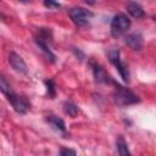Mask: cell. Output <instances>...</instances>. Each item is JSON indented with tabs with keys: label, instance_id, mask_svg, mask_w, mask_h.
<instances>
[{
	"label": "cell",
	"instance_id": "6da1fadb",
	"mask_svg": "<svg viewBox=\"0 0 156 156\" xmlns=\"http://www.w3.org/2000/svg\"><path fill=\"white\" fill-rule=\"evenodd\" d=\"M112 84H115V87H116V89L112 93V100L117 106H129V105L140 102V98L135 93L129 90L128 88L119 85L115 80Z\"/></svg>",
	"mask_w": 156,
	"mask_h": 156
},
{
	"label": "cell",
	"instance_id": "2e32d148",
	"mask_svg": "<svg viewBox=\"0 0 156 156\" xmlns=\"http://www.w3.org/2000/svg\"><path fill=\"white\" fill-rule=\"evenodd\" d=\"M44 5H45V7H49V9H60L61 7V4L57 0H44Z\"/></svg>",
	"mask_w": 156,
	"mask_h": 156
},
{
	"label": "cell",
	"instance_id": "8fae6325",
	"mask_svg": "<svg viewBox=\"0 0 156 156\" xmlns=\"http://www.w3.org/2000/svg\"><path fill=\"white\" fill-rule=\"evenodd\" d=\"M112 65L117 68V71H118L121 78L123 79V82H124V83H128V82H129V69H128L127 63L123 62L121 58H118V60H116L115 62H112Z\"/></svg>",
	"mask_w": 156,
	"mask_h": 156
},
{
	"label": "cell",
	"instance_id": "9a60e30c",
	"mask_svg": "<svg viewBox=\"0 0 156 156\" xmlns=\"http://www.w3.org/2000/svg\"><path fill=\"white\" fill-rule=\"evenodd\" d=\"M0 90H1V93H2L5 96H9L10 94L13 93V90L11 89V85L7 83V80H6V78H5L4 76L0 77Z\"/></svg>",
	"mask_w": 156,
	"mask_h": 156
},
{
	"label": "cell",
	"instance_id": "30bf717a",
	"mask_svg": "<svg viewBox=\"0 0 156 156\" xmlns=\"http://www.w3.org/2000/svg\"><path fill=\"white\" fill-rule=\"evenodd\" d=\"M34 41H35V44L39 46V49L41 50V52L44 54L45 58H46L49 62L54 63V62L56 61V56H55V54L50 50V48H49L48 43H46V41H44V40H41V39H39V38H35V39H34Z\"/></svg>",
	"mask_w": 156,
	"mask_h": 156
},
{
	"label": "cell",
	"instance_id": "7a4b0ae2",
	"mask_svg": "<svg viewBox=\"0 0 156 156\" xmlns=\"http://www.w3.org/2000/svg\"><path fill=\"white\" fill-rule=\"evenodd\" d=\"M130 24H132V22L126 13H117L111 20V26H110L111 35L113 38H118V37L123 35L130 28Z\"/></svg>",
	"mask_w": 156,
	"mask_h": 156
},
{
	"label": "cell",
	"instance_id": "ba28073f",
	"mask_svg": "<svg viewBox=\"0 0 156 156\" xmlns=\"http://www.w3.org/2000/svg\"><path fill=\"white\" fill-rule=\"evenodd\" d=\"M46 122L52 127V129L66 135V124L62 118H60L55 115H49V116H46Z\"/></svg>",
	"mask_w": 156,
	"mask_h": 156
},
{
	"label": "cell",
	"instance_id": "4fadbf2b",
	"mask_svg": "<svg viewBox=\"0 0 156 156\" xmlns=\"http://www.w3.org/2000/svg\"><path fill=\"white\" fill-rule=\"evenodd\" d=\"M116 146H117V152L121 155V156H124V155H129L130 151L128 149V144L127 141L123 139V136H119L116 141Z\"/></svg>",
	"mask_w": 156,
	"mask_h": 156
},
{
	"label": "cell",
	"instance_id": "277c9868",
	"mask_svg": "<svg viewBox=\"0 0 156 156\" xmlns=\"http://www.w3.org/2000/svg\"><path fill=\"white\" fill-rule=\"evenodd\" d=\"M6 99L12 105L13 110L20 115H26L30 108V102L26 96H18L15 93H12L9 96H6Z\"/></svg>",
	"mask_w": 156,
	"mask_h": 156
},
{
	"label": "cell",
	"instance_id": "ffe728a7",
	"mask_svg": "<svg viewBox=\"0 0 156 156\" xmlns=\"http://www.w3.org/2000/svg\"><path fill=\"white\" fill-rule=\"evenodd\" d=\"M18 1H21V2H24V4H26V2H29L30 0H18Z\"/></svg>",
	"mask_w": 156,
	"mask_h": 156
},
{
	"label": "cell",
	"instance_id": "ac0fdd59",
	"mask_svg": "<svg viewBox=\"0 0 156 156\" xmlns=\"http://www.w3.org/2000/svg\"><path fill=\"white\" fill-rule=\"evenodd\" d=\"M72 51H73V52L76 54V56H77V57L79 58V60H83V58H84V54H83V52H82V51H80L79 49L77 50L76 48H73V49H72Z\"/></svg>",
	"mask_w": 156,
	"mask_h": 156
},
{
	"label": "cell",
	"instance_id": "d6986e66",
	"mask_svg": "<svg viewBox=\"0 0 156 156\" xmlns=\"http://www.w3.org/2000/svg\"><path fill=\"white\" fill-rule=\"evenodd\" d=\"M84 1H85V2L88 4V5H94L96 0H84Z\"/></svg>",
	"mask_w": 156,
	"mask_h": 156
},
{
	"label": "cell",
	"instance_id": "7c38bea8",
	"mask_svg": "<svg viewBox=\"0 0 156 156\" xmlns=\"http://www.w3.org/2000/svg\"><path fill=\"white\" fill-rule=\"evenodd\" d=\"M63 111H65V113L68 115L69 117L74 118V117L78 115L79 108H78V106H77L74 102H72V101H65V102H63Z\"/></svg>",
	"mask_w": 156,
	"mask_h": 156
},
{
	"label": "cell",
	"instance_id": "5bb4252c",
	"mask_svg": "<svg viewBox=\"0 0 156 156\" xmlns=\"http://www.w3.org/2000/svg\"><path fill=\"white\" fill-rule=\"evenodd\" d=\"M44 84L46 87V93H48L49 98L50 99H54L56 96V84H55V82L49 78V79H45L44 80Z\"/></svg>",
	"mask_w": 156,
	"mask_h": 156
},
{
	"label": "cell",
	"instance_id": "9c48e42d",
	"mask_svg": "<svg viewBox=\"0 0 156 156\" xmlns=\"http://www.w3.org/2000/svg\"><path fill=\"white\" fill-rule=\"evenodd\" d=\"M126 7H127L128 13H129V15H130L133 18L139 20V18H143V17L145 16V12H144L143 7H141V6H140V5H139L136 1L129 0V1L127 2Z\"/></svg>",
	"mask_w": 156,
	"mask_h": 156
},
{
	"label": "cell",
	"instance_id": "5b68a950",
	"mask_svg": "<svg viewBox=\"0 0 156 156\" xmlns=\"http://www.w3.org/2000/svg\"><path fill=\"white\" fill-rule=\"evenodd\" d=\"M90 67L93 71V76L96 83L99 84H110L113 83V79L108 76V73L105 71V68H102V66H100L98 62L90 61Z\"/></svg>",
	"mask_w": 156,
	"mask_h": 156
},
{
	"label": "cell",
	"instance_id": "8992f818",
	"mask_svg": "<svg viewBox=\"0 0 156 156\" xmlns=\"http://www.w3.org/2000/svg\"><path fill=\"white\" fill-rule=\"evenodd\" d=\"M9 62L11 65V67L20 74H27V65L24 62V60L16 52H10L9 54Z\"/></svg>",
	"mask_w": 156,
	"mask_h": 156
},
{
	"label": "cell",
	"instance_id": "3957f363",
	"mask_svg": "<svg viewBox=\"0 0 156 156\" xmlns=\"http://www.w3.org/2000/svg\"><path fill=\"white\" fill-rule=\"evenodd\" d=\"M68 16L72 20V22L78 27H84L89 23L91 17L94 16L91 11L83 9V7H73L68 11Z\"/></svg>",
	"mask_w": 156,
	"mask_h": 156
},
{
	"label": "cell",
	"instance_id": "e0dca14e",
	"mask_svg": "<svg viewBox=\"0 0 156 156\" xmlns=\"http://www.w3.org/2000/svg\"><path fill=\"white\" fill-rule=\"evenodd\" d=\"M60 155H72V156H74L77 152L74 151V150H72V149H66V147H62L61 150H60V152H58Z\"/></svg>",
	"mask_w": 156,
	"mask_h": 156
},
{
	"label": "cell",
	"instance_id": "52a82bcc",
	"mask_svg": "<svg viewBox=\"0 0 156 156\" xmlns=\"http://www.w3.org/2000/svg\"><path fill=\"white\" fill-rule=\"evenodd\" d=\"M124 43L127 46H129L132 50H141L144 45V39L140 33H130L124 37Z\"/></svg>",
	"mask_w": 156,
	"mask_h": 156
}]
</instances>
